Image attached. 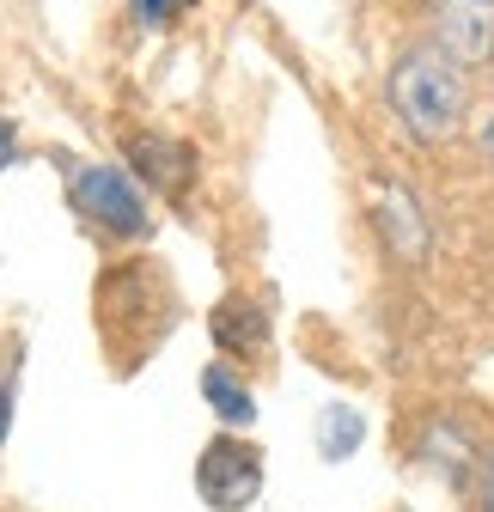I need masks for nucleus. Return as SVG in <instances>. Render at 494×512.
I'll use <instances>...</instances> for the list:
<instances>
[{"label":"nucleus","instance_id":"obj_1","mask_svg":"<svg viewBox=\"0 0 494 512\" xmlns=\"http://www.w3.org/2000/svg\"><path fill=\"white\" fill-rule=\"evenodd\" d=\"M385 98H391V116L415 141H452L470 116V68H458L434 43H415L391 61Z\"/></svg>","mask_w":494,"mask_h":512},{"label":"nucleus","instance_id":"obj_2","mask_svg":"<svg viewBox=\"0 0 494 512\" xmlns=\"http://www.w3.org/2000/svg\"><path fill=\"white\" fill-rule=\"evenodd\" d=\"M68 196L110 238H147L153 232V214L141 202V189L129 183V171H116V165H80L74 183H68Z\"/></svg>","mask_w":494,"mask_h":512},{"label":"nucleus","instance_id":"obj_3","mask_svg":"<svg viewBox=\"0 0 494 512\" xmlns=\"http://www.w3.org/2000/svg\"><path fill=\"white\" fill-rule=\"evenodd\" d=\"M196 494L214 506V512H244L257 494H263V452L238 433H220L202 445L196 458Z\"/></svg>","mask_w":494,"mask_h":512},{"label":"nucleus","instance_id":"obj_4","mask_svg":"<svg viewBox=\"0 0 494 512\" xmlns=\"http://www.w3.org/2000/svg\"><path fill=\"white\" fill-rule=\"evenodd\" d=\"M434 49L458 68L494 61V0H434Z\"/></svg>","mask_w":494,"mask_h":512},{"label":"nucleus","instance_id":"obj_5","mask_svg":"<svg viewBox=\"0 0 494 512\" xmlns=\"http://www.w3.org/2000/svg\"><path fill=\"white\" fill-rule=\"evenodd\" d=\"M129 165L159 189V196H183L196 177V153L171 135H129Z\"/></svg>","mask_w":494,"mask_h":512},{"label":"nucleus","instance_id":"obj_6","mask_svg":"<svg viewBox=\"0 0 494 512\" xmlns=\"http://www.w3.org/2000/svg\"><path fill=\"white\" fill-rule=\"evenodd\" d=\"M214 342L232 354V360H257L269 348V317L251 293H232L214 305Z\"/></svg>","mask_w":494,"mask_h":512},{"label":"nucleus","instance_id":"obj_7","mask_svg":"<svg viewBox=\"0 0 494 512\" xmlns=\"http://www.w3.org/2000/svg\"><path fill=\"white\" fill-rule=\"evenodd\" d=\"M202 397H208V409H214L232 433L257 421V397H251V384H244L232 366H208V372H202Z\"/></svg>","mask_w":494,"mask_h":512},{"label":"nucleus","instance_id":"obj_8","mask_svg":"<svg viewBox=\"0 0 494 512\" xmlns=\"http://www.w3.org/2000/svg\"><path fill=\"white\" fill-rule=\"evenodd\" d=\"M360 439H366V415H354L348 403H330L318 415V452H324V464H348L360 452Z\"/></svg>","mask_w":494,"mask_h":512},{"label":"nucleus","instance_id":"obj_9","mask_svg":"<svg viewBox=\"0 0 494 512\" xmlns=\"http://www.w3.org/2000/svg\"><path fill=\"white\" fill-rule=\"evenodd\" d=\"M464 500H470V512H494V445L476 458V470L464 482Z\"/></svg>","mask_w":494,"mask_h":512},{"label":"nucleus","instance_id":"obj_10","mask_svg":"<svg viewBox=\"0 0 494 512\" xmlns=\"http://www.w3.org/2000/svg\"><path fill=\"white\" fill-rule=\"evenodd\" d=\"M129 7H135V19H141L147 31H165V25L183 19V7H190V0H129Z\"/></svg>","mask_w":494,"mask_h":512},{"label":"nucleus","instance_id":"obj_11","mask_svg":"<svg viewBox=\"0 0 494 512\" xmlns=\"http://www.w3.org/2000/svg\"><path fill=\"white\" fill-rule=\"evenodd\" d=\"M13 159H19V128H13L7 116H0V171H7Z\"/></svg>","mask_w":494,"mask_h":512},{"label":"nucleus","instance_id":"obj_12","mask_svg":"<svg viewBox=\"0 0 494 512\" xmlns=\"http://www.w3.org/2000/svg\"><path fill=\"white\" fill-rule=\"evenodd\" d=\"M7 427H13V378L0 372V445H7Z\"/></svg>","mask_w":494,"mask_h":512},{"label":"nucleus","instance_id":"obj_13","mask_svg":"<svg viewBox=\"0 0 494 512\" xmlns=\"http://www.w3.org/2000/svg\"><path fill=\"white\" fill-rule=\"evenodd\" d=\"M482 147H488V165H494V116H488V128H482Z\"/></svg>","mask_w":494,"mask_h":512}]
</instances>
